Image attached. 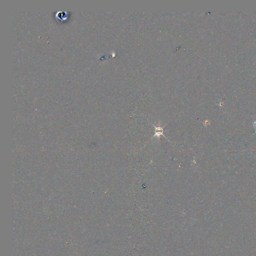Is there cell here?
Returning a JSON list of instances; mask_svg holds the SVG:
<instances>
[{
    "label": "cell",
    "instance_id": "obj_1",
    "mask_svg": "<svg viewBox=\"0 0 256 256\" xmlns=\"http://www.w3.org/2000/svg\"><path fill=\"white\" fill-rule=\"evenodd\" d=\"M165 126L166 125L164 126H163V127H160V125L158 126V127H156L155 126H154L153 125L154 127L155 128V134H154L153 137H152V138H153L154 137H157L158 138H160V136H163L165 138H167L163 134V133H164V128L165 127Z\"/></svg>",
    "mask_w": 256,
    "mask_h": 256
}]
</instances>
